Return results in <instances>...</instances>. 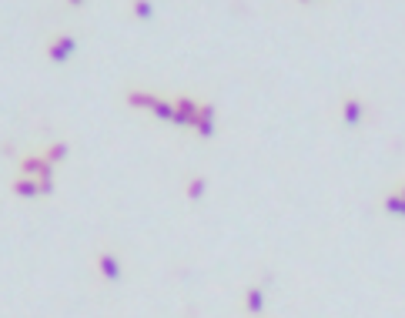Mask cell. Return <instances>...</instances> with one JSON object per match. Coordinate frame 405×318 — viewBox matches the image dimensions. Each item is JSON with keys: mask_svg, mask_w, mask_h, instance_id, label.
Instances as JSON below:
<instances>
[{"mask_svg": "<svg viewBox=\"0 0 405 318\" xmlns=\"http://www.w3.org/2000/svg\"><path fill=\"white\" fill-rule=\"evenodd\" d=\"M67 151H71V144H67V141H54V144H47L41 155H44V161H47V164H61V161L67 158Z\"/></svg>", "mask_w": 405, "mask_h": 318, "instance_id": "obj_10", "label": "cell"}, {"mask_svg": "<svg viewBox=\"0 0 405 318\" xmlns=\"http://www.w3.org/2000/svg\"><path fill=\"white\" fill-rule=\"evenodd\" d=\"M175 101V124L177 128H191L195 124V117H198V98H188V94H181V98H171Z\"/></svg>", "mask_w": 405, "mask_h": 318, "instance_id": "obj_3", "label": "cell"}, {"mask_svg": "<svg viewBox=\"0 0 405 318\" xmlns=\"http://www.w3.org/2000/svg\"><path fill=\"white\" fill-rule=\"evenodd\" d=\"M154 101H157V94H151V91H138V87L124 91V104L134 107V111H151Z\"/></svg>", "mask_w": 405, "mask_h": 318, "instance_id": "obj_7", "label": "cell"}, {"mask_svg": "<svg viewBox=\"0 0 405 318\" xmlns=\"http://www.w3.org/2000/svg\"><path fill=\"white\" fill-rule=\"evenodd\" d=\"M215 117H218V111H215V104L211 101H201L198 104V117H195V124H191V131L198 134V137H215Z\"/></svg>", "mask_w": 405, "mask_h": 318, "instance_id": "obj_4", "label": "cell"}, {"mask_svg": "<svg viewBox=\"0 0 405 318\" xmlns=\"http://www.w3.org/2000/svg\"><path fill=\"white\" fill-rule=\"evenodd\" d=\"M10 191H14L17 198H41V185H37L34 178H24V174H17V178L10 181Z\"/></svg>", "mask_w": 405, "mask_h": 318, "instance_id": "obj_9", "label": "cell"}, {"mask_svg": "<svg viewBox=\"0 0 405 318\" xmlns=\"http://www.w3.org/2000/svg\"><path fill=\"white\" fill-rule=\"evenodd\" d=\"M241 302H245V312L248 315H261L265 312V292H261V285H248Z\"/></svg>", "mask_w": 405, "mask_h": 318, "instance_id": "obj_8", "label": "cell"}, {"mask_svg": "<svg viewBox=\"0 0 405 318\" xmlns=\"http://www.w3.org/2000/svg\"><path fill=\"white\" fill-rule=\"evenodd\" d=\"M365 114H369V111H365V101H362V98H355V94H345V98H342V121H345L349 128H358V124L365 121Z\"/></svg>", "mask_w": 405, "mask_h": 318, "instance_id": "obj_6", "label": "cell"}, {"mask_svg": "<svg viewBox=\"0 0 405 318\" xmlns=\"http://www.w3.org/2000/svg\"><path fill=\"white\" fill-rule=\"evenodd\" d=\"M204 191H208V181H204L201 174H195V178H188V185H184V198H188V201H198V198H204Z\"/></svg>", "mask_w": 405, "mask_h": 318, "instance_id": "obj_12", "label": "cell"}, {"mask_svg": "<svg viewBox=\"0 0 405 318\" xmlns=\"http://www.w3.org/2000/svg\"><path fill=\"white\" fill-rule=\"evenodd\" d=\"M21 174L34 178V181H54V164H47L41 151H30L21 158Z\"/></svg>", "mask_w": 405, "mask_h": 318, "instance_id": "obj_1", "label": "cell"}, {"mask_svg": "<svg viewBox=\"0 0 405 318\" xmlns=\"http://www.w3.org/2000/svg\"><path fill=\"white\" fill-rule=\"evenodd\" d=\"M382 208H385L388 214H402V218H405V201L399 198V191H395V188H392V191L382 198Z\"/></svg>", "mask_w": 405, "mask_h": 318, "instance_id": "obj_13", "label": "cell"}, {"mask_svg": "<svg viewBox=\"0 0 405 318\" xmlns=\"http://www.w3.org/2000/svg\"><path fill=\"white\" fill-rule=\"evenodd\" d=\"M395 191H399V198L405 201V181H399V185H395Z\"/></svg>", "mask_w": 405, "mask_h": 318, "instance_id": "obj_15", "label": "cell"}, {"mask_svg": "<svg viewBox=\"0 0 405 318\" xmlns=\"http://www.w3.org/2000/svg\"><path fill=\"white\" fill-rule=\"evenodd\" d=\"M94 265H98V271H101L104 282H121V275H124V268H121V258H118L114 251H98Z\"/></svg>", "mask_w": 405, "mask_h": 318, "instance_id": "obj_5", "label": "cell"}, {"mask_svg": "<svg viewBox=\"0 0 405 318\" xmlns=\"http://www.w3.org/2000/svg\"><path fill=\"white\" fill-rule=\"evenodd\" d=\"M77 51V41L74 34H54L51 41H47V57H51L54 64H64V60H71Z\"/></svg>", "mask_w": 405, "mask_h": 318, "instance_id": "obj_2", "label": "cell"}, {"mask_svg": "<svg viewBox=\"0 0 405 318\" xmlns=\"http://www.w3.org/2000/svg\"><path fill=\"white\" fill-rule=\"evenodd\" d=\"M131 14H134V17H141V21H151L154 7H151V3H131Z\"/></svg>", "mask_w": 405, "mask_h": 318, "instance_id": "obj_14", "label": "cell"}, {"mask_svg": "<svg viewBox=\"0 0 405 318\" xmlns=\"http://www.w3.org/2000/svg\"><path fill=\"white\" fill-rule=\"evenodd\" d=\"M151 114L157 121H168V124H175V101L171 98H157L151 107Z\"/></svg>", "mask_w": 405, "mask_h": 318, "instance_id": "obj_11", "label": "cell"}]
</instances>
